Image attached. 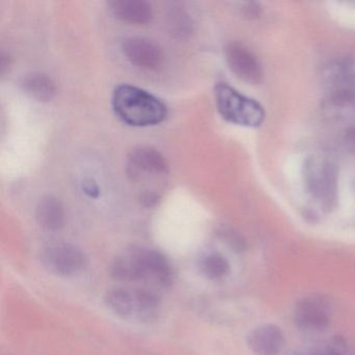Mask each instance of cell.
I'll return each mask as SVG.
<instances>
[{
	"instance_id": "obj_1",
	"label": "cell",
	"mask_w": 355,
	"mask_h": 355,
	"mask_svg": "<svg viewBox=\"0 0 355 355\" xmlns=\"http://www.w3.org/2000/svg\"><path fill=\"white\" fill-rule=\"evenodd\" d=\"M112 103L118 117L132 126L157 125L167 116V109L159 99L130 85L118 86Z\"/></svg>"
},
{
	"instance_id": "obj_2",
	"label": "cell",
	"mask_w": 355,
	"mask_h": 355,
	"mask_svg": "<svg viewBox=\"0 0 355 355\" xmlns=\"http://www.w3.org/2000/svg\"><path fill=\"white\" fill-rule=\"evenodd\" d=\"M215 94L218 111L226 121L249 128H257L263 123L265 112L257 101L225 84L216 86Z\"/></svg>"
},
{
	"instance_id": "obj_3",
	"label": "cell",
	"mask_w": 355,
	"mask_h": 355,
	"mask_svg": "<svg viewBox=\"0 0 355 355\" xmlns=\"http://www.w3.org/2000/svg\"><path fill=\"white\" fill-rule=\"evenodd\" d=\"M304 180L313 198L330 207L336 199L338 174L331 162L325 157H313L305 162Z\"/></svg>"
},
{
	"instance_id": "obj_4",
	"label": "cell",
	"mask_w": 355,
	"mask_h": 355,
	"mask_svg": "<svg viewBox=\"0 0 355 355\" xmlns=\"http://www.w3.org/2000/svg\"><path fill=\"white\" fill-rule=\"evenodd\" d=\"M42 263L51 273L67 277L84 271L87 259L84 252L74 245L59 243L44 249Z\"/></svg>"
},
{
	"instance_id": "obj_5",
	"label": "cell",
	"mask_w": 355,
	"mask_h": 355,
	"mask_svg": "<svg viewBox=\"0 0 355 355\" xmlns=\"http://www.w3.org/2000/svg\"><path fill=\"white\" fill-rule=\"evenodd\" d=\"M225 59L234 76L251 85H257L263 78V68L257 58L244 45L230 42L225 47Z\"/></svg>"
},
{
	"instance_id": "obj_6",
	"label": "cell",
	"mask_w": 355,
	"mask_h": 355,
	"mask_svg": "<svg viewBox=\"0 0 355 355\" xmlns=\"http://www.w3.org/2000/svg\"><path fill=\"white\" fill-rule=\"evenodd\" d=\"M294 320L302 329H324L329 324V303L323 297H305L295 306Z\"/></svg>"
},
{
	"instance_id": "obj_7",
	"label": "cell",
	"mask_w": 355,
	"mask_h": 355,
	"mask_svg": "<svg viewBox=\"0 0 355 355\" xmlns=\"http://www.w3.org/2000/svg\"><path fill=\"white\" fill-rule=\"evenodd\" d=\"M124 55L135 65L148 70L163 66L165 55L157 43L141 37L128 38L123 44Z\"/></svg>"
},
{
	"instance_id": "obj_8",
	"label": "cell",
	"mask_w": 355,
	"mask_h": 355,
	"mask_svg": "<svg viewBox=\"0 0 355 355\" xmlns=\"http://www.w3.org/2000/svg\"><path fill=\"white\" fill-rule=\"evenodd\" d=\"M284 342V332L274 324L259 326L247 336L249 348L257 355H277Z\"/></svg>"
},
{
	"instance_id": "obj_9",
	"label": "cell",
	"mask_w": 355,
	"mask_h": 355,
	"mask_svg": "<svg viewBox=\"0 0 355 355\" xmlns=\"http://www.w3.org/2000/svg\"><path fill=\"white\" fill-rule=\"evenodd\" d=\"M128 165L135 176L143 173L161 175L168 172L165 157L157 149L149 146L135 148L128 157Z\"/></svg>"
},
{
	"instance_id": "obj_10",
	"label": "cell",
	"mask_w": 355,
	"mask_h": 355,
	"mask_svg": "<svg viewBox=\"0 0 355 355\" xmlns=\"http://www.w3.org/2000/svg\"><path fill=\"white\" fill-rule=\"evenodd\" d=\"M107 6L110 12L122 21L144 24L153 18L151 6L143 0H113Z\"/></svg>"
},
{
	"instance_id": "obj_11",
	"label": "cell",
	"mask_w": 355,
	"mask_h": 355,
	"mask_svg": "<svg viewBox=\"0 0 355 355\" xmlns=\"http://www.w3.org/2000/svg\"><path fill=\"white\" fill-rule=\"evenodd\" d=\"M111 273L116 279L132 282L146 277L141 248H132L125 254L116 257L112 263Z\"/></svg>"
},
{
	"instance_id": "obj_12",
	"label": "cell",
	"mask_w": 355,
	"mask_h": 355,
	"mask_svg": "<svg viewBox=\"0 0 355 355\" xmlns=\"http://www.w3.org/2000/svg\"><path fill=\"white\" fill-rule=\"evenodd\" d=\"M36 219L44 230H61L65 223V211L61 201L51 195L42 197L37 205Z\"/></svg>"
},
{
	"instance_id": "obj_13",
	"label": "cell",
	"mask_w": 355,
	"mask_h": 355,
	"mask_svg": "<svg viewBox=\"0 0 355 355\" xmlns=\"http://www.w3.org/2000/svg\"><path fill=\"white\" fill-rule=\"evenodd\" d=\"M143 265L146 275L153 276L164 286H169L172 282V269L165 255L150 249L141 248Z\"/></svg>"
},
{
	"instance_id": "obj_14",
	"label": "cell",
	"mask_w": 355,
	"mask_h": 355,
	"mask_svg": "<svg viewBox=\"0 0 355 355\" xmlns=\"http://www.w3.org/2000/svg\"><path fill=\"white\" fill-rule=\"evenodd\" d=\"M26 94L38 101H49L55 94V82L51 76L41 72H34L24 76L21 83Z\"/></svg>"
},
{
	"instance_id": "obj_15",
	"label": "cell",
	"mask_w": 355,
	"mask_h": 355,
	"mask_svg": "<svg viewBox=\"0 0 355 355\" xmlns=\"http://www.w3.org/2000/svg\"><path fill=\"white\" fill-rule=\"evenodd\" d=\"M105 302L118 317L128 318L136 311L134 291L122 288H112L105 294Z\"/></svg>"
},
{
	"instance_id": "obj_16",
	"label": "cell",
	"mask_w": 355,
	"mask_h": 355,
	"mask_svg": "<svg viewBox=\"0 0 355 355\" xmlns=\"http://www.w3.org/2000/svg\"><path fill=\"white\" fill-rule=\"evenodd\" d=\"M200 270L209 279H221L230 274V265L220 253H211L201 261Z\"/></svg>"
},
{
	"instance_id": "obj_17",
	"label": "cell",
	"mask_w": 355,
	"mask_h": 355,
	"mask_svg": "<svg viewBox=\"0 0 355 355\" xmlns=\"http://www.w3.org/2000/svg\"><path fill=\"white\" fill-rule=\"evenodd\" d=\"M326 109L338 114L355 112V91L349 89L336 91L326 101Z\"/></svg>"
},
{
	"instance_id": "obj_18",
	"label": "cell",
	"mask_w": 355,
	"mask_h": 355,
	"mask_svg": "<svg viewBox=\"0 0 355 355\" xmlns=\"http://www.w3.org/2000/svg\"><path fill=\"white\" fill-rule=\"evenodd\" d=\"M136 311L140 315L153 313L159 306V298L153 291L139 288L134 291Z\"/></svg>"
},
{
	"instance_id": "obj_19",
	"label": "cell",
	"mask_w": 355,
	"mask_h": 355,
	"mask_svg": "<svg viewBox=\"0 0 355 355\" xmlns=\"http://www.w3.org/2000/svg\"><path fill=\"white\" fill-rule=\"evenodd\" d=\"M189 16L182 11H178L171 14L170 16V26L172 28V33L175 36L184 37L191 33V28H192Z\"/></svg>"
},
{
	"instance_id": "obj_20",
	"label": "cell",
	"mask_w": 355,
	"mask_h": 355,
	"mask_svg": "<svg viewBox=\"0 0 355 355\" xmlns=\"http://www.w3.org/2000/svg\"><path fill=\"white\" fill-rule=\"evenodd\" d=\"M219 236L234 252L242 253L246 249V242H245L244 238L232 228H221L219 230Z\"/></svg>"
},
{
	"instance_id": "obj_21",
	"label": "cell",
	"mask_w": 355,
	"mask_h": 355,
	"mask_svg": "<svg viewBox=\"0 0 355 355\" xmlns=\"http://www.w3.org/2000/svg\"><path fill=\"white\" fill-rule=\"evenodd\" d=\"M83 188H84L85 192H86V194H88L89 196L96 198L99 195L98 187H97V184H95L92 180H85L84 184H83Z\"/></svg>"
},
{
	"instance_id": "obj_22",
	"label": "cell",
	"mask_w": 355,
	"mask_h": 355,
	"mask_svg": "<svg viewBox=\"0 0 355 355\" xmlns=\"http://www.w3.org/2000/svg\"><path fill=\"white\" fill-rule=\"evenodd\" d=\"M345 143L351 147L352 149H355V128H349L345 135Z\"/></svg>"
},
{
	"instance_id": "obj_23",
	"label": "cell",
	"mask_w": 355,
	"mask_h": 355,
	"mask_svg": "<svg viewBox=\"0 0 355 355\" xmlns=\"http://www.w3.org/2000/svg\"><path fill=\"white\" fill-rule=\"evenodd\" d=\"M159 200V196L155 194V193H146L144 196H142V202L144 203L146 207H153Z\"/></svg>"
},
{
	"instance_id": "obj_24",
	"label": "cell",
	"mask_w": 355,
	"mask_h": 355,
	"mask_svg": "<svg viewBox=\"0 0 355 355\" xmlns=\"http://www.w3.org/2000/svg\"><path fill=\"white\" fill-rule=\"evenodd\" d=\"M7 61H9V57L6 55L5 53H3V55H1V64H0L3 73H5L6 69L9 67L10 63H6Z\"/></svg>"
},
{
	"instance_id": "obj_25",
	"label": "cell",
	"mask_w": 355,
	"mask_h": 355,
	"mask_svg": "<svg viewBox=\"0 0 355 355\" xmlns=\"http://www.w3.org/2000/svg\"><path fill=\"white\" fill-rule=\"evenodd\" d=\"M322 355H342V354H340V353L336 352V351L329 350V351H327V352L323 353V354H322Z\"/></svg>"
}]
</instances>
